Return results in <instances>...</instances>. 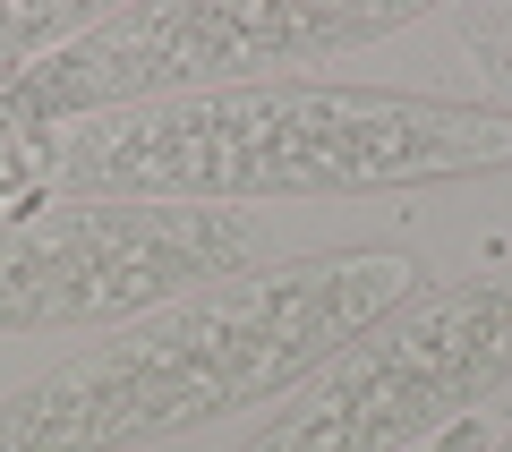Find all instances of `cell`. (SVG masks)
<instances>
[{"mask_svg": "<svg viewBox=\"0 0 512 452\" xmlns=\"http://www.w3.org/2000/svg\"><path fill=\"white\" fill-rule=\"evenodd\" d=\"M419 290L427 273L402 248L265 256L154 316H128L52 376L18 384L0 401V452H128L291 401Z\"/></svg>", "mask_w": 512, "mask_h": 452, "instance_id": "1", "label": "cell"}, {"mask_svg": "<svg viewBox=\"0 0 512 452\" xmlns=\"http://www.w3.org/2000/svg\"><path fill=\"white\" fill-rule=\"evenodd\" d=\"M512 163V111L402 86H274L103 111L35 137V171L77 205H256V197H384Z\"/></svg>", "mask_w": 512, "mask_h": 452, "instance_id": "2", "label": "cell"}, {"mask_svg": "<svg viewBox=\"0 0 512 452\" xmlns=\"http://www.w3.org/2000/svg\"><path fill=\"white\" fill-rule=\"evenodd\" d=\"M419 18V0H146V9H103L86 35L43 52L0 86V128L103 120V111H146L188 103V94H231V86H274L291 69L384 43Z\"/></svg>", "mask_w": 512, "mask_h": 452, "instance_id": "3", "label": "cell"}, {"mask_svg": "<svg viewBox=\"0 0 512 452\" xmlns=\"http://www.w3.org/2000/svg\"><path fill=\"white\" fill-rule=\"evenodd\" d=\"M512 384V265L419 290L316 367L239 452H402Z\"/></svg>", "mask_w": 512, "mask_h": 452, "instance_id": "4", "label": "cell"}, {"mask_svg": "<svg viewBox=\"0 0 512 452\" xmlns=\"http://www.w3.org/2000/svg\"><path fill=\"white\" fill-rule=\"evenodd\" d=\"M248 265L265 231L231 205H52L0 222V333L128 325Z\"/></svg>", "mask_w": 512, "mask_h": 452, "instance_id": "5", "label": "cell"}, {"mask_svg": "<svg viewBox=\"0 0 512 452\" xmlns=\"http://www.w3.org/2000/svg\"><path fill=\"white\" fill-rule=\"evenodd\" d=\"M94 18L103 9H77V0H0V86L18 69H35L43 52H60L69 35H86Z\"/></svg>", "mask_w": 512, "mask_h": 452, "instance_id": "6", "label": "cell"}, {"mask_svg": "<svg viewBox=\"0 0 512 452\" xmlns=\"http://www.w3.org/2000/svg\"><path fill=\"white\" fill-rule=\"evenodd\" d=\"M461 43L478 52V69L495 77V86L512 94V9H495V0H470V9H453Z\"/></svg>", "mask_w": 512, "mask_h": 452, "instance_id": "7", "label": "cell"}, {"mask_svg": "<svg viewBox=\"0 0 512 452\" xmlns=\"http://www.w3.org/2000/svg\"><path fill=\"white\" fill-rule=\"evenodd\" d=\"M18 145H26V137H9V128H0V171H9V154H18Z\"/></svg>", "mask_w": 512, "mask_h": 452, "instance_id": "8", "label": "cell"}, {"mask_svg": "<svg viewBox=\"0 0 512 452\" xmlns=\"http://www.w3.org/2000/svg\"><path fill=\"white\" fill-rule=\"evenodd\" d=\"M495 452H512V435H504V444H495Z\"/></svg>", "mask_w": 512, "mask_h": 452, "instance_id": "9", "label": "cell"}]
</instances>
